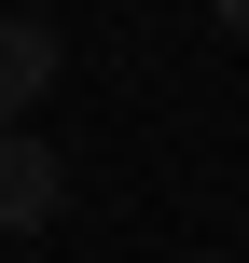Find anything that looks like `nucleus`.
Wrapping results in <instances>:
<instances>
[{
	"instance_id": "1",
	"label": "nucleus",
	"mask_w": 249,
	"mask_h": 263,
	"mask_svg": "<svg viewBox=\"0 0 249 263\" xmlns=\"http://www.w3.org/2000/svg\"><path fill=\"white\" fill-rule=\"evenodd\" d=\"M55 208H69V166H55V153H42V125L14 111V125H0V236H42Z\"/></svg>"
},
{
	"instance_id": "2",
	"label": "nucleus",
	"mask_w": 249,
	"mask_h": 263,
	"mask_svg": "<svg viewBox=\"0 0 249 263\" xmlns=\"http://www.w3.org/2000/svg\"><path fill=\"white\" fill-rule=\"evenodd\" d=\"M55 55H69V42H55L42 14H0V125H14V111H42V83H55Z\"/></svg>"
},
{
	"instance_id": "3",
	"label": "nucleus",
	"mask_w": 249,
	"mask_h": 263,
	"mask_svg": "<svg viewBox=\"0 0 249 263\" xmlns=\"http://www.w3.org/2000/svg\"><path fill=\"white\" fill-rule=\"evenodd\" d=\"M208 14H222V28H236V42H249V0H208Z\"/></svg>"
}]
</instances>
